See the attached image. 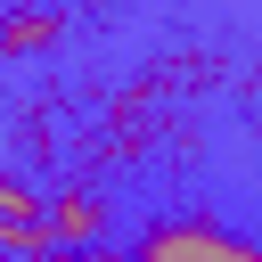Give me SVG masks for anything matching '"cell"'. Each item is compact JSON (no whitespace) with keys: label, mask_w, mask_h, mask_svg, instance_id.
Instances as JSON below:
<instances>
[{"label":"cell","mask_w":262,"mask_h":262,"mask_svg":"<svg viewBox=\"0 0 262 262\" xmlns=\"http://www.w3.org/2000/svg\"><path fill=\"white\" fill-rule=\"evenodd\" d=\"M131 262H262V246L237 237V229H221V221H205V213H172V221L139 229Z\"/></svg>","instance_id":"cell-1"},{"label":"cell","mask_w":262,"mask_h":262,"mask_svg":"<svg viewBox=\"0 0 262 262\" xmlns=\"http://www.w3.org/2000/svg\"><path fill=\"white\" fill-rule=\"evenodd\" d=\"M33 262H123L115 246H74V254H33Z\"/></svg>","instance_id":"cell-4"},{"label":"cell","mask_w":262,"mask_h":262,"mask_svg":"<svg viewBox=\"0 0 262 262\" xmlns=\"http://www.w3.org/2000/svg\"><path fill=\"white\" fill-rule=\"evenodd\" d=\"M49 41H66V8H16V16H0V57H41Z\"/></svg>","instance_id":"cell-3"},{"label":"cell","mask_w":262,"mask_h":262,"mask_svg":"<svg viewBox=\"0 0 262 262\" xmlns=\"http://www.w3.org/2000/svg\"><path fill=\"white\" fill-rule=\"evenodd\" d=\"M41 229H49V254H74V246H106V196L90 180H66L41 196Z\"/></svg>","instance_id":"cell-2"}]
</instances>
